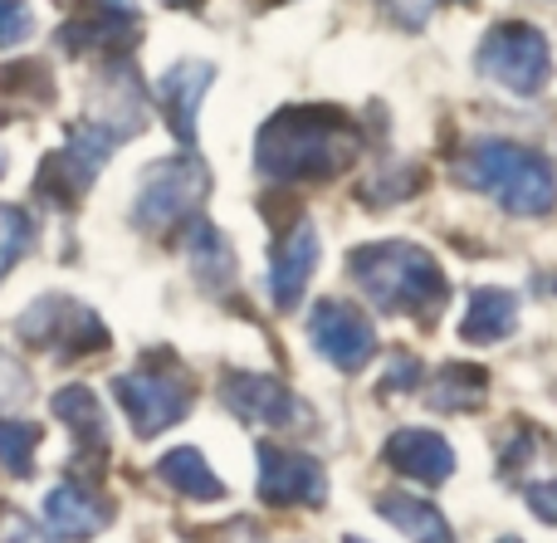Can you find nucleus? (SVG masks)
I'll return each instance as SVG.
<instances>
[{
    "label": "nucleus",
    "instance_id": "1",
    "mask_svg": "<svg viewBox=\"0 0 557 543\" xmlns=\"http://www.w3.org/2000/svg\"><path fill=\"white\" fill-rule=\"evenodd\" d=\"M362 133L337 108H284L255 137V162L270 182H327L357 162Z\"/></svg>",
    "mask_w": 557,
    "mask_h": 543
},
{
    "label": "nucleus",
    "instance_id": "2",
    "mask_svg": "<svg viewBox=\"0 0 557 543\" xmlns=\"http://www.w3.org/2000/svg\"><path fill=\"white\" fill-rule=\"evenodd\" d=\"M357 289L372 299V309L382 313H411V319H435L450 299L441 264L431 250L411 240H376V245H357L347 255Z\"/></svg>",
    "mask_w": 557,
    "mask_h": 543
},
{
    "label": "nucleus",
    "instance_id": "3",
    "mask_svg": "<svg viewBox=\"0 0 557 543\" xmlns=\"http://www.w3.org/2000/svg\"><path fill=\"white\" fill-rule=\"evenodd\" d=\"M455 176L474 192L494 196L509 215H548L557 206V172L548 157L519 147L509 137H474L455 162Z\"/></svg>",
    "mask_w": 557,
    "mask_h": 543
},
{
    "label": "nucleus",
    "instance_id": "4",
    "mask_svg": "<svg viewBox=\"0 0 557 543\" xmlns=\"http://www.w3.org/2000/svg\"><path fill=\"white\" fill-rule=\"evenodd\" d=\"M211 192V172L196 152H182V157H162L143 172L137 182V201H133V221L143 225L147 235H162V231H176V225L196 221V206L206 201Z\"/></svg>",
    "mask_w": 557,
    "mask_h": 543
},
{
    "label": "nucleus",
    "instance_id": "5",
    "mask_svg": "<svg viewBox=\"0 0 557 543\" xmlns=\"http://www.w3.org/2000/svg\"><path fill=\"white\" fill-rule=\"evenodd\" d=\"M474 69H480L490 84L509 88L519 98H533L548 88L553 78V45L539 25H523V20H504L484 35L480 54H474Z\"/></svg>",
    "mask_w": 557,
    "mask_h": 543
},
{
    "label": "nucleus",
    "instance_id": "6",
    "mask_svg": "<svg viewBox=\"0 0 557 543\" xmlns=\"http://www.w3.org/2000/svg\"><path fill=\"white\" fill-rule=\"evenodd\" d=\"M15 338L25 348H45L54 358L74 362V358H88V353H103L108 348V329L94 309L84 304L64 299V294H45L35 299L15 323Z\"/></svg>",
    "mask_w": 557,
    "mask_h": 543
},
{
    "label": "nucleus",
    "instance_id": "7",
    "mask_svg": "<svg viewBox=\"0 0 557 543\" xmlns=\"http://www.w3.org/2000/svg\"><path fill=\"white\" fill-rule=\"evenodd\" d=\"M113 392H117V407L127 411V421H133V431L143 441L172 431L176 421H186V411H191V382L176 378L172 368H157V362H143V368L123 372V378L113 382Z\"/></svg>",
    "mask_w": 557,
    "mask_h": 543
},
{
    "label": "nucleus",
    "instance_id": "8",
    "mask_svg": "<svg viewBox=\"0 0 557 543\" xmlns=\"http://www.w3.org/2000/svg\"><path fill=\"white\" fill-rule=\"evenodd\" d=\"M88 127L103 133L113 147L147 127V94L127 54H108L98 64V78L88 84Z\"/></svg>",
    "mask_w": 557,
    "mask_h": 543
},
{
    "label": "nucleus",
    "instance_id": "9",
    "mask_svg": "<svg viewBox=\"0 0 557 543\" xmlns=\"http://www.w3.org/2000/svg\"><path fill=\"white\" fill-rule=\"evenodd\" d=\"M308 338H313V348L323 353L337 372H362L367 362L376 358V329L352 304H337V299L313 304V313H308Z\"/></svg>",
    "mask_w": 557,
    "mask_h": 543
},
{
    "label": "nucleus",
    "instance_id": "10",
    "mask_svg": "<svg viewBox=\"0 0 557 543\" xmlns=\"http://www.w3.org/2000/svg\"><path fill=\"white\" fill-rule=\"evenodd\" d=\"M108 152H113V143H108L103 133H94V127H74L64 143V152H49L45 166H39V196H49V201L59 206H74L78 196L94 186V176L108 166Z\"/></svg>",
    "mask_w": 557,
    "mask_h": 543
},
{
    "label": "nucleus",
    "instance_id": "11",
    "mask_svg": "<svg viewBox=\"0 0 557 543\" xmlns=\"http://www.w3.org/2000/svg\"><path fill=\"white\" fill-rule=\"evenodd\" d=\"M260 499L274 509H318L327 505V476L313 456L304 451H284L260 441Z\"/></svg>",
    "mask_w": 557,
    "mask_h": 543
},
{
    "label": "nucleus",
    "instance_id": "12",
    "mask_svg": "<svg viewBox=\"0 0 557 543\" xmlns=\"http://www.w3.org/2000/svg\"><path fill=\"white\" fill-rule=\"evenodd\" d=\"M221 402L245 421V427H294V421L304 417L294 392H288L284 382L264 378V372H225Z\"/></svg>",
    "mask_w": 557,
    "mask_h": 543
},
{
    "label": "nucleus",
    "instance_id": "13",
    "mask_svg": "<svg viewBox=\"0 0 557 543\" xmlns=\"http://www.w3.org/2000/svg\"><path fill=\"white\" fill-rule=\"evenodd\" d=\"M318 231L308 221H298L294 231H284L278 235V245H274V260H270V299H274V309H298V299H304V289H308V280H313V270H318Z\"/></svg>",
    "mask_w": 557,
    "mask_h": 543
},
{
    "label": "nucleus",
    "instance_id": "14",
    "mask_svg": "<svg viewBox=\"0 0 557 543\" xmlns=\"http://www.w3.org/2000/svg\"><path fill=\"white\" fill-rule=\"evenodd\" d=\"M386 466L406 480H421V485H445L455 470V451L441 431H425V427H401L392 431V441L382 446Z\"/></svg>",
    "mask_w": 557,
    "mask_h": 543
},
{
    "label": "nucleus",
    "instance_id": "15",
    "mask_svg": "<svg viewBox=\"0 0 557 543\" xmlns=\"http://www.w3.org/2000/svg\"><path fill=\"white\" fill-rule=\"evenodd\" d=\"M45 525L54 529V539L84 543L113 525V505L103 495H94L88 485H78V480H64L45 495Z\"/></svg>",
    "mask_w": 557,
    "mask_h": 543
},
{
    "label": "nucleus",
    "instance_id": "16",
    "mask_svg": "<svg viewBox=\"0 0 557 543\" xmlns=\"http://www.w3.org/2000/svg\"><path fill=\"white\" fill-rule=\"evenodd\" d=\"M211 78L215 69L206 59H182L162 74L157 94H162V108H166V127L176 133V143L191 147L196 143V113H201V98L211 94Z\"/></svg>",
    "mask_w": 557,
    "mask_h": 543
},
{
    "label": "nucleus",
    "instance_id": "17",
    "mask_svg": "<svg viewBox=\"0 0 557 543\" xmlns=\"http://www.w3.org/2000/svg\"><path fill=\"white\" fill-rule=\"evenodd\" d=\"M519 329V299H513L509 289H494V284H484V289L470 294V309H465L460 319V338L465 343H499L509 338V333Z\"/></svg>",
    "mask_w": 557,
    "mask_h": 543
},
{
    "label": "nucleus",
    "instance_id": "18",
    "mask_svg": "<svg viewBox=\"0 0 557 543\" xmlns=\"http://www.w3.org/2000/svg\"><path fill=\"white\" fill-rule=\"evenodd\" d=\"M186 260H191V274L211 294L235 289V250L225 245V235L215 231L211 221H191V235H186Z\"/></svg>",
    "mask_w": 557,
    "mask_h": 543
},
{
    "label": "nucleus",
    "instance_id": "19",
    "mask_svg": "<svg viewBox=\"0 0 557 543\" xmlns=\"http://www.w3.org/2000/svg\"><path fill=\"white\" fill-rule=\"evenodd\" d=\"M376 515L392 519L411 543H455L441 509L425 505V499H416V495H401V490H386V495L376 499Z\"/></svg>",
    "mask_w": 557,
    "mask_h": 543
},
{
    "label": "nucleus",
    "instance_id": "20",
    "mask_svg": "<svg viewBox=\"0 0 557 543\" xmlns=\"http://www.w3.org/2000/svg\"><path fill=\"white\" fill-rule=\"evenodd\" d=\"M435 411H480L490 402V372L474 368V362H445L435 372L431 392H425Z\"/></svg>",
    "mask_w": 557,
    "mask_h": 543
},
{
    "label": "nucleus",
    "instance_id": "21",
    "mask_svg": "<svg viewBox=\"0 0 557 543\" xmlns=\"http://www.w3.org/2000/svg\"><path fill=\"white\" fill-rule=\"evenodd\" d=\"M49 411H54V421H64L69 431H74V441L84 451H103L108 446V417L103 407H98V397L88 387H64L49 397Z\"/></svg>",
    "mask_w": 557,
    "mask_h": 543
},
{
    "label": "nucleus",
    "instance_id": "22",
    "mask_svg": "<svg viewBox=\"0 0 557 543\" xmlns=\"http://www.w3.org/2000/svg\"><path fill=\"white\" fill-rule=\"evenodd\" d=\"M157 470H162L166 485H172L176 495H186V499H225V485L211 476V466H206V456L196 446L166 451Z\"/></svg>",
    "mask_w": 557,
    "mask_h": 543
},
{
    "label": "nucleus",
    "instance_id": "23",
    "mask_svg": "<svg viewBox=\"0 0 557 543\" xmlns=\"http://www.w3.org/2000/svg\"><path fill=\"white\" fill-rule=\"evenodd\" d=\"M35 451H39V427L0 417V466L10 476H35Z\"/></svg>",
    "mask_w": 557,
    "mask_h": 543
},
{
    "label": "nucleus",
    "instance_id": "24",
    "mask_svg": "<svg viewBox=\"0 0 557 543\" xmlns=\"http://www.w3.org/2000/svg\"><path fill=\"white\" fill-rule=\"evenodd\" d=\"M29 245H35V225L20 206H0V280L10 274V264L25 260Z\"/></svg>",
    "mask_w": 557,
    "mask_h": 543
},
{
    "label": "nucleus",
    "instance_id": "25",
    "mask_svg": "<svg viewBox=\"0 0 557 543\" xmlns=\"http://www.w3.org/2000/svg\"><path fill=\"white\" fill-rule=\"evenodd\" d=\"M35 29V15H29L25 0H0V45H20Z\"/></svg>",
    "mask_w": 557,
    "mask_h": 543
},
{
    "label": "nucleus",
    "instance_id": "26",
    "mask_svg": "<svg viewBox=\"0 0 557 543\" xmlns=\"http://www.w3.org/2000/svg\"><path fill=\"white\" fill-rule=\"evenodd\" d=\"M435 5H445V0H386V10H392L406 29H421L425 20L435 15ZM465 5H474V0H465Z\"/></svg>",
    "mask_w": 557,
    "mask_h": 543
},
{
    "label": "nucleus",
    "instance_id": "27",
    "mask_svg": "<svg viewBox=\"0 0 557 543\" xmlns=\"http://www.w3.org/2000/svg\"><path fill=\"white\" fill-rule=\"evenodd\" d=\"M0 543H49V539L39 534L25 515H15L10 505H0Z\"/></svg>",
    "mask_w": 557,
    "mask_h": 543
},
{
    "label": "nucleus",
    "instance_id": "28",
    "mask_svg": "<svg viewBox=\"0 0 557 543\" xmlns=\"http://www.w3.org/2000/svg\"><path fill=\"white\" fill-rule=\"evenodd\" d=\"M529 505L539 519H548V525H557V480H543V485L529 490Z\"/></svg>",
    "mask_w": 557,
    "mask_h": 543
},
{
    "label": "nucleus",
    "instance_id": "29",
    "mask_svg": "<svg viewBox=\"0 0 557 543\" xmlns=\"http://www.w3.org/2000/svg\"><path fill=\"white\" fill-rule=\"evenodd\" d=\"M162 5H176V10H191V5H201V0H162Z\"/></svg>",
    "mask_w": 557,
    "mask_h": 543
},
{
    "label": "nucleus",
    "instance_id": "30",
    "mask_svg": "<svg viewBox=\"0 0 557 543\" xmlns=\"http://www.w3.org/2000/svg\"><path fill=\"white\" fill-rule=\"evenodd\" d=\"M0 172H5V152H0Z\"/></svg>",
    "mask_w": 557,
    "mask_h": 543
},
{
    "label": "nucleus",
    "instance_id": "31",
    "mask_svg": "<svg viewBox=\"0 0 557 543\" xmlns=\"http://www.w3.org/2000/svg\"><path fill=\"white\" fill-rule=\"evenodd\" d=\"M343 543H367V539H343Z\"/></svg>",
    "mask_w": 557,
    "mask_h": 543
},
{
    "label": "nucleus",
    "instance_id": "32",
    "mask_svg": "<svg viewBox=\"0 0 557 543\" xmlns=\"http://www.w3.org/2000/svg\"><path fill=\"white\" fill-rule=\"evenodd\" d=\"M499 543H523V539H499Z\"/></svg>",
    "mask_w": 557,
    "mask_h": 543
}]
</instances>
